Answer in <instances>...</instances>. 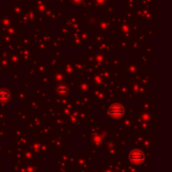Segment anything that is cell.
I'll use <instances>...</instances> for the list:
<instances>
[{
  "instance_id": "obj_1",
  "label": "cell",
  "mask_w": 172,
  "mask_h": 172,
  "mask_svg": "<svg viewBox=\"0 0 172 172\" xmlns=\"http://www.w3.org/2000/svg\"><path fill=\"white\" fill-rule=\"evenodd\" d=\"M123 112H124V110H123V107L121 105H119V104H117V105H114L113 107L110 109V114H111L112 116H114V117L121 116V115L123 114Z\"/></svg>"
},
{
  "instance_id": "obj_2",
  "label": "cell",
  "mask_w": 172,
  "mask_h": 172,
  "mask_svg": "<svg viewBox=\"0 0 172 172\" xmlns=\"http://www.w3.org/2000/svg\"><path fill=\"white\" fill-rule=\"evenodd\" d=\"M9 92L7 90H0V101L6 102L9 99Z\"/></svg>"
},
{
  "instance_id": "obj_3",
  "label": "cell",
  "mask_w": 172,
  "mask_h": 172,
  "mask_svg": "<svg viewBox=\"0 0 172 172\" xmlns=\"http://www.w3.org/2000/svg\"><path fill=\"white\" fill-rule=\"evenodd\" d=\"M74 2H80V1H82V0H73Z\"/></svg>"
}]
</instances>
